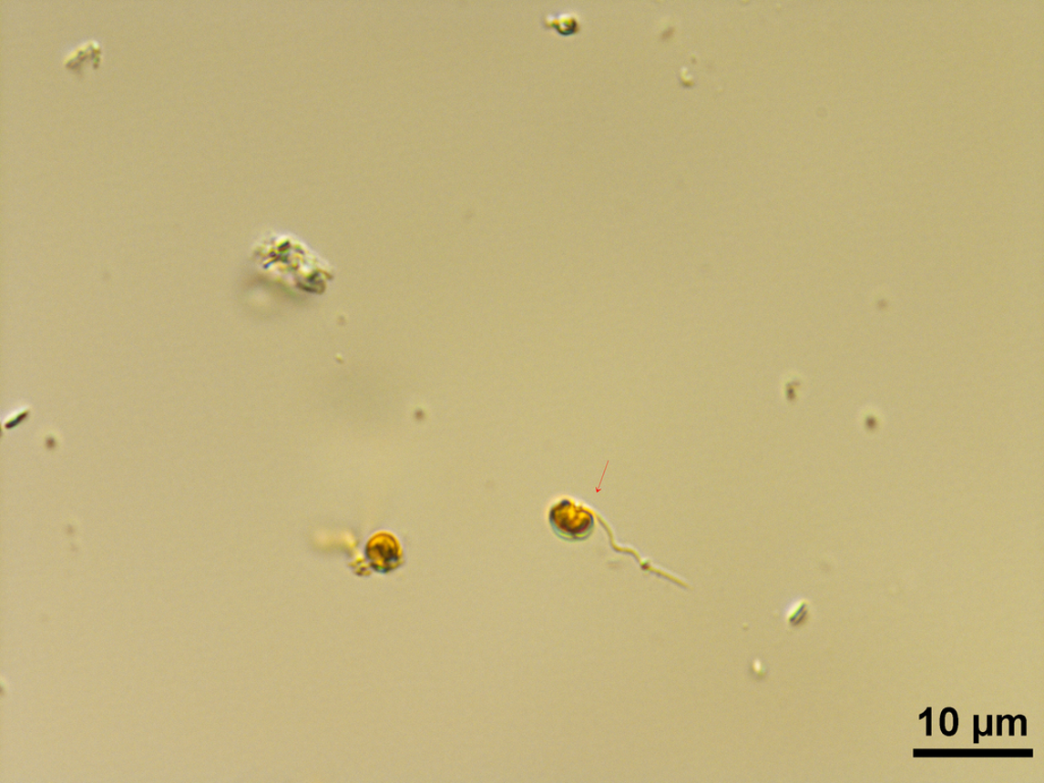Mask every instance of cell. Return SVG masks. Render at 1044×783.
I'll return each mask as SVG.
<instances>
[{
  "label": "cell",
  "instance_id": "7a4b0ae2",
  "mask_svg": "<svg viewBox=\"0 0 1044 783\" xmlns=\"http://www.w3.org/2000/svg\"><path fill=\"white\" fill-rule=\"evenodd\" d=\"M104 56V49L97 39L81 41L75 46L63 57V65L67 70L76 74H87L90 70L97 69Z\"/></svg>",
  "mask_w": 1044,
  "mask_h": 783
},
{
  "label": "cell",
  "instance_id": "3957f363",
  "mask_svg": "<svg viewBox=\"0 0 1044 783\" xmlns=\"http://www.w3.org/2000/svg\"><path fill=\"white\" fill-rule=\"evenodd\" d=\"M581 16L578 12H559L543 16L546 28H553L561 34L576 33L579 29Z\"/></svg>",
  "mask_w": 1044,
  "mask_h": 783
},
{
  "label": "cell",
  "instance_id": "6da1fadb",
  "mask_svg": "<svg viewBox=\"0 0 1044 783\" xmlns=\"http://www.w3.org/2000/svg\"><path fill=\"white\" fill-rule=\"evenodd\" d=\"M549 521L556 534L562 540H586L594 529V517L584 510L562 500L550 510Z\"/></svg>",
  "mask_w": 1044,
  "mask_h": 783
}]
</instances>
